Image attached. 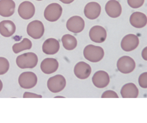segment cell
Here are the masks:
<instances>
[{
  "label": "cell",
  "mask_w": 147,
  "mask_h": 123,
  "mask_svg": "<svg viewBox=\"0 0 147 123\" xmlns=\"http://www.w3.org/2000/svg\"><path fill=\"white\" fill-rule=\"evenodd\" d=\"M147 73L145 72L142 74L139 78V85L142 88H147Z\"/></svg>",
  "instance_id": "cell-26"
},
{
  "label": "cell",
  "mask_w": 147,
  "mask_h": 123,
  "mask_svg": "<svg viewBox=\"0 0 147 123\" xmlns=\"http://www.w3.org/2000/svg\"><path fill=\"white\" fill-rule=\"evenodd\" d=\"M36 1H42V0H36Z\"/></svg>",
  "instance_id": "cell-31"
},
{
  "label": "cell",
  "mask_w": 147,
  "mask_h": 123,
  "mask_svg": "<svg viewBox=\"0 0 147 123\" xmlns=\"http://www.w3.org/2000/svg\"><path fill=\"white\" fill-rule=\"evenodd\" d=\"M118 70L123 74H128L133 71L136 64L133 58L129 56H122L117 61V64Z\"/></svg>",
  "instance_id": "cell-7"
},
{
  "label": "cell",
  "mask_w": 147,
  "mask_h": 123,
  "mask_svg": "<svg viewBox=\"0 0 147 123\" xmlns=\"http://www.w3.org/2000/svg\"><path fill=\"white\" fill-rule=\"evenodd\" d=\"M121 94L123 98H136L139 95V90L134 84L129 83L122 87Z\"/></svg>",
  "instance_id": "cell-21"
},
{
  "label": "cell",
  "mask_w": 147,
  "mask_h": 123,
  "mask_svg": "<svg viewBox=\"0 0 147 123\" xmlns=\"http://www.w3.org/2000/svg\"><path fill=\"white\" fill-rule=\"evenodd\" d=\"M59 67L58 61L53 58L44 59L41 63L40 68L41 71L47 74H52L56 71Z\"/></svg>",
  "instance_id": "cell-18"
},
{
  "label": "cell",
  "mask_w": 147,
  "mask_h": 123,
  "mask_svg": "<svg viewBox=\"0 0 147 123\" xmlns=\"http://www.w3.org/2000/svg\"><path fill=\"white\" fill-rule=\"evenodd\" d=\"M62 13V7L57 3L49 5L44 10V17L51 22H54L59 19Z\"/></svg>",
  "instance_id": "cell-4"
},
{
  "label": "cell",
  "mask_w": 147,
  "mask_h": 123,
  "mask_svg": "<svg viewBox=\"0 0 147 123\" xmlns=\"http://www.w3.org/2000/svg\"><path fill=\"white\" fill-rule=\"evenodd\" d=\"M107 14L111 18H116L122 13V7L119 2L116 0H110L105 5Z\"/></svg>",
  "instance_id": "cell-16"
},
{
  "label": "cell",
  "mask_w": 147,
  "mask_h": 123,
  "mask_svg": "<svg viewBox=\"0 0 147 123\" xmlns=\"http://www.w3.org/2000/svg\"><path fill=\"white\" fill-rule=\"evenodd\" d=\"M101 7L100 4L95 2H89L84 7V15L90 19L93 20L98 17L100 15Z\"/></svg>",
  "instance_id": "cell-14"
},
{
  "label": "cell",
  "mask_w": 147,
  "mask_h": 123,
  "mask_svg": "<svg viewBox=\"0 0 147 123\" xmlns=\"http://www.w3.org/2000/svg\"><path fill=\"white\" fill-rule=\"evenodd\" d=\"M60 48L59 41L54 38L47 39L43 43L42 50L46 54L53 55L58 52Z\"/></svg>",
  "instance_id": "cell-17"
},
{
  "label": "cell",
  "mask_w": 147,
  "mask_h": 123,
  "mask_svg": "<svg viewBox=\"0 0 147 123\" xmlns=\"http://www.w3.org/2000/svg\"><path fill=\"white\" fill-rule=\"evenodd\" d=\"M18 12L19 16L23 19H30L35 13V7L32 2L24 1L19 5Z\"/></svg>",
  "instance_id": "cell-8"
},
{
  "label": "cell",
  "mask_w": 147,
  "mask_h": 123,
  "mask_svg": "<svg viewBox=\"0 0 147 123\" xmlns=\"http://www.w3.org/2000/svg\"><path fill=\"white\" fill-rule=\"evenodd\" d=\"M74 71L76 77L81 80H85L90 77L92 69L89 64L81 61L76 64Z\"/></svg>",
  "instance_id": "cell-13"
},
{
  "label": "cell",
  "mask_w": 147,
  "mask_h": 123,
  "mask_svg": "<svg viewBox=\"0 0 147 123\" xmlns=\"http://www.w3.org/2000/svg\"><path fill=\"white\" fill-rule=\"evenodd\" d=\"M61 40L63 47L66 50H73L77 46V40L73 35L70 34L63 35L62 37Z\"/></svg>",
  "instance_id": "cell-22"
},
{
  "label": "cell",
  "mask_w": 147,
  "mask_h": 123,
  "mask_svg": "<svg viewBox=\"0 0 147 123\" xmlns=\"http://www.w3.org/2000/svg\"><path fill=\"white\" fill-rule=\"evenodd\" d=\"M129 6L133 9L140 7L144 3V0H127Z\"/></svg>",
  "instance_id": "cell-25"
},
{
  "label": "cell",
  "mask_w": 147,
  "mask_h": 123,
  "mask_svg": "<svg viewBox=\"0 0 147 123\" xmlns=\"http://www.w3.org/2000/svg\"><path fill=\"white\" fill-rule=\"evenodd\" d=\"M18 82L22 88L26 89L32 88L36 85L37 77L36 75L33 72H23L19 75Z\"/></svg>",
  "instance_id": "cell-3"
},
{
  "label": "cell",
  "mask_w": 147,
  "mask_h": 123,
  "mask_svg": "<svg viewBox=\"0 0 147 123\" xmlns=\"http://www.w3.org/2000/svg\"><path fill=\"white\" fill-rule=\"evenodd\" d=\"M23 98H42V96L40 95H37L36 94L34 93H31L29 92H24L23 95Z\"/></svg>",
  "instance_id": "cell-28"
},
{
  "label": "cell",
  "mask_w": 147,
  "mask_h": 123,
  "mask_svg": "<svg viewBox=\"0 0 147 123\" xmlns=\"http://www.w3.org/2000/svg\"><path fill=\"white\" fill-rule=\"evenodd\" d=\"M16 31V26L13 22L9 20H3L0 22V34L6 37L13 35Z\"/></svg>",
  "instance_id": "cell-20"
},
{
  "label": "cell",
  "mask_w": 147,
  "mask_h": 123,
  "mask_svg": "<svg viewBox=\"0 0 147 123\" xmlns=\"http://www.w3.org/2000/svg\"><path fill=\"white\" fill-rule=\"evenodd\" d=\"M45 29L43 23L38 20L31 22L27 26L28 35L34 39H40L44 34Z\"/></svg>",
  "instance_id": "cell-6"
},
{
  "label": "cell",
  "mask_w": 147,
  "mask_h": 123,
  "mask_svg": "<svg viewBox=\"0 0 147 123\" xmlns=\"http://www.w3.org/2000/svg\"><path fill=\"white\" fill-rule=\"evenodd\" d=\"M16 3L13 0H0V16L9 17L15 12Z\"/></svg>",
  "instance_id": "cell-15"
},
{
  "label": "cell",
  "mask_w": 147,
  "mask_h": 123,
  "mask_svg": "<svg viewBox=\"0 0 147 123\" xmlns=\"http://www.w3.org/2000/svg\"><path fill=\"white\" fill-rule=\"evenodd\" d=\"M66 81L65 77L60 74L51 77L47 82L48 89L52 92L57 93L62 91L66 86Z\"/></svg>",
  "instance_id": "cell-5"
},
{
  "label": "cell",
  "mask_w": 147,
  "mask_h": 123,
  "mask_svg": "<svg viewBox=\"0 0 147 123\" xmlns=\"http://www.w3.org/2000/svg\"><path fill=\"white\" fill-rule=\"evenodd\" d=\"M2 88H3V84H2V82L1 81V80H0V92L1 91Z\"/></svg>",
  "instance_id": "cell-30"
},
{
  "label": "cell",
  "mask_w": 147,
  "mask_h": 123,
  "mask_svg": "<svg viewBox=\"0 0 147 123\" xmlns=\"http://www.w3.org/2000/svg\"><path fill=\"white\" fill-rule=\"evenodd\" d=\"M101 98H118L119 96H118L117 94L115 91H111V90H108L102 94Z\"/></svg>",
  "instance_id": "cell-27"
},
{
  "label": "cell",
  "mask_w": 147,
  "mask_h": 123,
  "mask_svg": "<svg viewBox=\"0 0 147 123\" xmlns=\"http://www.w3.org/2000/svg\"><path fill=\"white\" fill-rule=\"evenodd\" d=\"M129 22L135 28H143L147 25V17L143 13L135 12L131 14Z\"/></svg>",
  "instance_id": "cell-19"
},
{
  "label": "cell",
  "mask_w": 147,
  "mask_h": 123,
  "mask_svg": "<svg viewBox=\"0 0 147 123\" xmlns=\"http://www.w3.org/2000/svg\"><path fill=\"white\" fill-rule=\"evenodd\" d=\"M83 54L85 58L89 61L97 63L103 58L104 51L101 47L90 44L84 48Z\"/></svg>",
  "instance_id": "cell-2"
},
{
  "label": "cell",
  "mask_w": 147,
  "mask_h": 123,
  "mask_svg": "<svg viewBox=\"0 0 147 123\" xmlns=\"http://www.w3.org/2000/svg\"><path fill=\"white\" fill-rule=\"evenodd\" d=\"M38 57L34 53L27 52L17 57L16 63L20 69H32L37 64Z\"/></svg>",
  "instance_id": "cell-1"
},
{
  "label": "cell",
  "mask_w": 147,
  "mask_h": 123,
  "mask_svg": "<svg viewBox=\"0 0 147 123\" xmlns=\"http://www.w3.org/2000/svg\"><path fill=\"white\" fill-rule=\"evenodd\" d=\"M32 42L30 39L27 38H24L21 41V42L14 44L12 48H13V52L17 54L23 51L30 50L32 48Z\"/></svg>",
  "instance_id": "cell-23"
},
{
  "label": "cell",
  "mask_w": 147,
  "mask_h": 123,
  "mask_svg": "<svg viewBox=\"0 0 147 123\" xmlns=\"http://www.w3.org/2000/svg\"><path fill=\"white\" fill-rule=\"evenodd\" d=\"M84 20L79 16H73L70 18L66 23L67 30L75 34L82 32L84 30Z\"/></svg>",
  "instance_id": "cell-10"
},
{
  "label": "cell",
  "mask_w": 147,
  "mask_h": 123,
  "mask_svg": "<svg viewBox=\"0 0 147 123\" xmlns=\"http://www.w3.org/2000/svg\"><path fill=\"white\" fill-rule=\"evenodd\" d=\"M61 2H62L63 3L65 4H70L72 3L74 0H59Z\"/></svg>",
  "instance_id": "cell-29"
},
{
  "label": "cell",
  "mask_w": 147,
  "mask_h": 123,
  "mask_svg": "<svg viewBox=\"0 0 147 123\" xmlns=\"http://www.w3.org/2000/svg\"><path fill=\"white\" fill-rule=\"evenodd\" d=\"M10 68L9 61L5 57H0V75L6 74Z\"/></svg>",
  "instance_id": "cell-24"
},
{
  "label": "cell",
  "mask_w": 147,
  "mask_h": 123,
  "mask_svg": "<svg viewBox=\"0 0 147 123\" xmlns=\"http://www.w3.org/2000/svg\"><path fill=\"white\" fill-rule=\"evenodd\" d=\"M90 37L92 41L97 43H103L107 39L106 30L100 26H95L90 31Z\"/></svg>",
  "instance_id": "cell-12"
},
{
  "label": "cell",
  "mask_w": 147,
  "mask_h": 123,
  "mask_svg": "<svg viewBox=\"0 0 147 123\" xmlns=\"http://www.w3.org/2000/svg\"><path fill=\"white\" fill-rule=\"evenodd\" d=\"M139 44L138 36L134 34L126 35L122 40L121 46L122 49L126 52H130L135 50Z\"/></svg>",
  "instance_id": "cell-9"
},
{
  "label": "cell",
  "mask_w": 147,
  "mask_h": 123,
  "mask_svg": "<svg viewBox=\"0 0 147 123\" xmlns=\"http://www.w3.org/2000/svg\"><path fill=\"white\" fill-rule=\"evenodd\" d=\"M109 82L110 77L109 74L103 70L97 71L92 77V82L96 88H105L109 85Z\"/></svg>",
  "instance_id": "cell-11"
}]
</instances>
